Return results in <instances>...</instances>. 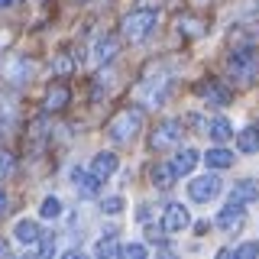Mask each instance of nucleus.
Returning a JSON list of instances; mask_svg holds the SVG:
<instances>
[{
    "mask_svg": "<svg viewBox=\"0 0 259 259\" xmlns=\"http://www.w3.org/2000/svg\"><path fill=\"white\" fill-rule=\"evenodd\" d=\"M4 126H7V123H4V117H0V140H4Z\"/></svg>",
    "mask_w": 259,
    "mask_h": 259,
    "instance_id": "nucleus-35",
    "label": "nucleus"
},
{
    "mask_svg": "<svg viewBox=\"0 0 259 259\" xmlns=\"http://www.w3.org/2000/svg\"><path fill=\"white\" fill-rule=\"evenodd\" d=\"M178 32H182L185 39H201L207 32V23L201 20V16H194V13H182L178 16Z\"/></svg>",
    "mask_w": 259,
    "mask_h": 259,
    "instance_id": "nucleus-19",
    "label": "nucleus"
},
{
    "mask_svg": "<svg viewBox=\"0 0 259 259\" xmlns=\"http://www.w3.org/2000/svg\"><path fill=\"white\" fill-rule=\"evenodd\" d=\"M62 214H65V207H62V201L55 198V194L42 198V204H39V217H46V221H59Z\"/></svg>",
    "mask_w": 259,
    "mask_h": 259,
    "instance_id": "nucleus-24",
    "label": "nucleus"
},
{
    "mask_svg": "<svg viewBox=\"0 0 259 259\" xmlns=\"http://www.w3.org/2000/svg\"><path fill=\"white\" fill-rule=\"evenodd\" d=\"M198 162H201V152H198V149H191V146H185V149H178V152H175L172 168H175V175H191Z\"/></svg>",
    "mask_w": 259,
    "mask_h": 259,
    "instance_id": "nucleus-18",
    "label": "nucleus"
},
{
    "mask_svg": "<svg viewBox=\"0 0 259 259\" xmlns=\"http://www.w3.org/2000/svg\"><path fill=\"white\" fill-rule=\"evenodd\" d=\"M7 253H10V243H7V240H0V256H7Z\"/></svg>",
    "mask_w": 259,
    "mask_h": 259,
    "instance_id": "nucleus-32",
    "label": "nucleus"
},
{
    "mask_svg": "<svg viewBox=\"0 0 259 259\" xmlns=\"http://www.w3.org/2000/svg\"><path fill=\"white\" fill-rule=\"evenodd\" d=\"M178 143H182V120H162V123H156V130L149 133V146L156 152L175 149Z\"/></svg>",
    "mask_w": 259,
    "mask_h": 259,
    "instance_id": "nucleus-5",
    "label": "nucleus"
},
{
    "mask_svg": "<svg viewBox=\"0 0 259 259\" xmlns=\"http://www.w3.org/2000/svg\"><path fill=\"white\" fill-rule=\"evenodd\" d=\"M156 26H159V13L152 7H136L120 20V32H123L126 42H146L156 32Z\"/></svg>",
    "mask_w": 259,
    "mask_h": 259,
    "instance_id": "nucleus-1",
    "label": "nucleus"
},
{
    "mask_svg": "<svg viewBox=\"0 0 259 259\" xmlns=\"http://www.w3.org/2000/svg\"><path fill=\"white\" fill-rule=\"evenodd\" d=\"M221 188H224V182L217 175H198L188 182V198L198 201V204H207V201H214L221 194Z\"/></svg>",
    "mask_w": 259,
    "mask_h": 259,
    "instance_id": "nucleus-6",
    "label": "nucleus"
},
{
    "mask_svg": "<svg viewBox=\"0 0 259 259\" xmlns=\"http://www.w3.org/2000/svg\"><path fill=\"white\" fill-rule=\"evenodd\" d=\"M71 68H75V65H71L68 52H59V59H55V71H59V75H68Z\"/></svg>",
    "mask_w": 259,
    "mask_h": 259,
    "instance_id": "nucleus-31",
    "label": "nucleus"
},
{
    "mask_svg": "<svg viewBox=\"0 0 259 259\" xmlns=\"http://www.w3.org/2000/svg\"><path fill=\"white\" fill-rule=\"evenodd\" d=\"M201 159L207 162V168H230V165H233V159H237V156H233L230 149H224V146H214V149H207V152H204Z\"/></svg>",
    "mask_w": 259,
    "mask_h": 259,
    "instance_id": "nucleus-22",
    "label": "nucleus"
},
{
    "mask_svg": "<svg viewBox=\"0 0 259 259\" xmlns=\"http://www.w3.org/2000/svg\"><path fill=\"white\" fill-rule=\"evenodd\" d=\"M16 0H0V10H7V7H13Z\"/></svg>",
    "mask_w": 259,
    "mask_h": 259,
    "instance_id": "nucleus-34",
    "label": "nucleus"
},
{
    "mask_svg": "<svg viewBox=\"0 0 259 259\" xmlns=\"http://www.w3.org/2000/svg\"><path fill=\"white\" fill-rule=\"evenodd\" d=\"M140 130H143V110L123 107L107 120V140L123 146V143H133L136 136H140Z\"/></svg>",
    "mask_w": 259,
    "mask_h": 259,
    "instance_id": "nucleus-2",
    "label": "nucleus"
},
{
    "mask_svg": "<svg viewBox=\"0 0 259 259\" xmlns=\"http://www.w3.org/2000/svg\"><path fill=\"white\" fill-rule=\"evenodd\" d=\"M110 84H113V71H101V75H97V81H94V101H97L101 94H107Z\"/></svg>",
    "mask_w": 259,
    "mask_h": 259,
    "instance_id": "nucleus-25",
    "label": "nucleus"
},
{
    "mask_svg": "<svg viewBox=\"0 0 259 259\" xmlns=\"http://www.w3.org/2000/svg\"><path fill=\"white\" fill-rule=\"evenodd\" d=\"M81 4H84V0H81Z\"/></svg>",
    "mask_w": 259,
    "mask_h": 259,
    "instance_id": "nucleus-36",
    "label": "nucleus"
},
{
    "mask_svg": "<svg viewBox=\"0 0 259 259\" xmlns=\"http://www.w3.org/2000/svg\"><path fill=\"white\" fill-rule=\"evenodd\" d=\"M71 104V91H68V84H52L46 91V101H42V107L49 113H62L65 107Z\"/></svg>",
    "mask_w": 259,
    "mask_h": 259,
    "instance_id": "nucleus-15",
    "label": "nucleus"
},
{
    "mask_svg": "<svg viewBox=\"0 0 259 259\" xmlns=\"http://www.w3.org/2000/svg\"><path fill=\"white\" fill-rule=\"evenodd\" d=\"M39 237H42V230H39V224L32 221V217H20V221L13 224V240L20 243V246H29V249H36Z\"/></svg>",
    "mask_w": 259,
    "mask_h": 259,
    "instance_id": "nucleus-11",
    "label": "nucleus"
},
{
    "mask_svg": "<svg viewBox=\"0 0 259 259\" xmlns=\"http://www.w3.org/2000/svg\"><path fill=\"white\" fill-rule=\"evenodd\" d=\"M168 91H172V78H168L165 71L146 75L140 84H136V97H140V104H146V107H159V104L168 97Z\"/></svg>",
    "mask_w": 259,
    "mask_h": 259,
    "instance_id": "nucleus-4",
    "label": "nucleus"
},
{
    "mask_svg": "<svg viewBox=\"0 0 259 259\" xmlns=\"http://www.w3.org/2000/svg\"><path fill=\"white\" fill-rule=\"evenodd\" d=\"M233 256H237V259L259 256V243H243V246H237V249H233Z\"/></svg>",
    "mask_w": 259,
    "mask_h": 259,
    "instance_id": "nucleus-30",
    "label": "nucleus"
},
{
    "mask_svg": "<svg viewBox=\"0 0 259 259\" xmlns=\"http://www.w3.org/2000/svg\"><path fill=\"white\" fill-rule=\"evenodd\" d=\"M4 210H7V194L0 191V217H4Z\"/></svg>",
    "mask_w": 259,
    "mask_h": 259,
    "instance_id": "nucleus-33",
    "label": "nucleus"
},
{
    "mask_svg": "<svg viewBox=\"0 0 259 259\" xmlns=\"http://www.w3.org/2000/svg\"><path fill=\"white\" fill-rule=\"evenodd\" d=\"M243 221H246V207H243V204H230V201H227V207L217 214L214 224L221 227L224 233H233V230H240V227H243Z\"/></svg>",
    "mask_w": 259,
    "mask_h": 259,
    "instance_id": "nucleus-12",
    "label": "nucleus"
},
{
    "mask_svg": "<svg viewBox=\"0 0 259 259\" xmlns=\"http://www.w3.org/2000/svg\"><path fill=\"white\" fill-rule=\"evenodd\" d=\"M237 149L243 152V156H253V152H259V126H243L237 133Z\"/></svg>",
    "mask_w": 259,
    "mask_h": 259,
    "instance_id": "nucleus-21",
    "label": "nucleus"
},
{
    "mask_svg": "<svg viewBox=\"0 0 259 259\" xmlns=\"http://www.w3.org/2000/svg\"><path fill=\"white\" fill-rule=\"evenodd\" d=\"M117 168H120V159L113 156V152H97L91 159V172L101 178V182H107L110 175H117Z\"/></svg>",
    "mask_w": 259,
    "mask_h": 259,
    "instance_id": "nucleus-17",
    "label": "nucleus"
},
{
    "mask_svg": "<svg viewBox=\"0 0 259 259\" xmlns=\"http://www.w3.org/2000/svg\"><path fill=\"white\" fill-rule=\"evenodd\" d=\"M123 207H126L123 198H104V201H101V210H104V214H110V217H117Z\"/></svg>",
    "mask_w": 259,
    "mask_h": 259,
    "instance_id": "nucleus-28",
    "label": "nucleus"
},
{
    "mask_svg": "<svg viewBox=\"0 0 259 259\" xmlns=\"http://www.w3.org/2000/svg\"><path fill=\"white\" fill-rule=\"evenodd\" d=\"M117 52H120V42H117V36H113V32H104V36H97V39H94L91 59H94L97 65H110L113 59H117Z\"/></svg>",
    "mask_w": 259,
    "mask_h": 259,
    "instance_id": "nucleus-10",
    "label": "nucleus"
},
{
    "mask_svg": "<svg viewBox=\"0 0 259 259\" xmlns=\"http://www.w3.org/2000/svg\"><path fill=\"white\" fill-rule=\"evenodd\" d=\"M149 182H152V188H159V191H168V188H172V185L178 182L172 162H156V165L149 168Z\"/></svg>",
    "mask_w": 259,
    "mask_h": 259,
    "instance_id": "nucleus-14",
    "label": "nucleus"
},
{
    "mask_svg": "<svg viewBox=\"0 0 259 259\" xmlns=\"http://www.w3.org/2000/svg\"><path fill=\"white\" fill-rule=\"evenodd\" d=\"M94 256H101V259H113V256H120L117 233H104V237L94 243Z\"/></svg>",
    "mask_w": 259,
    "mask_h": 259,
    "instance_id": "nucleus-23",
    "label": "nucleus"
},
{
    "mask_svg": "<svg viewBox=\"0 0 259 259\" xmlns=\"http://www.w3.org/2000/svg\"><path fill=\"white\" fill-rule=\"evenodd\" d=\"M191 227V214H188V207L185 204H165V210H162V230L165 233H182V230H188Z\"/></svg>",
    "mask_w": 259,
    "mask_h": 259,
    "instance_id": "nucleus-7",
    "label": "nucleus"
},
{
    "mask_svg": "<svg viewBox=\"0 0 259 259\" xmlns=\"http://www.w3.org/2000/svg\"><path fill=\"white\" fill-rule=\"evenodd\" d=\"M36 249H39L42 256H52V253H55V237H52V233H49V237L42 233V237H39V243H36Z\"/></svg>",
    "mask_w": 259,
    "mask_h": 259,
    "instance_id": "nucleus-29",
    "label": "nucleus"
},
{
    "mask_svg": "<svg viewBox=\"0 0 259 259\" xmlns=\"http://www.w3.org/2000/svg\"><path fill=\"white\" fill-rule=\"evenodd\" d=\"M227 71H230V78L249 84V81L259 75V52H256V49H249V46L233 49V52L227 55Z\"/></svg>",
    "mask_w": 259,
    "mask_h": 259,
    "instance_id": "nucleus-3",
    "label": "nucleus"
},
{
    "mask_svg": "<svg viewBox=\"0 0 259 259\" xmlns=\"http://www.w3.org/2000/svg\"><path fill=\"white\" fill-rule=\"evenodd\" d=\"M13 165H16V159H13V152L10 149H4V146H0V178H7L13 172Z\"/></svg>",
    "mask_w": 259,
    "mask_h": 259,
    "instance_id": "nucleus-26",
    "label": "nucleus"
},
{
    "mask_svg": "<svg viewBox=\"0 0 259 259\" xmlns=\"http://www.w3.org/2000/svg\"><path fill=\"white\" fill-rule=\"evenodd\" d=\"M68 182H71V188H75L81 198H94V194L101 191V178H97L94 172H88V168H81V165H75L68 172Z\"/></svg>",
    "mask_w": 259,
    "mask_h": 259,
    "instance_id": "nucleus-8",
    "label": "nucleus"
},
{
    "mask_svg": "<svg viewBox=\"0 0 259 259\" xmlns=\"http://www.w3.org/2000/svg\"><path fill=\"white\" fill-rule=\"evenodd\" d=\"M230 204H256L259 201V182L256 178H240V182H233V188H230Z\"/></svg>",
    "mask_w": 259,
    "mask_h": 259,
    "instance_id": "nucleus-9",
    "label": "nucleus"
},
{
    "mask_svg": "<svg viewBox=\"0 0 259 259\" xmlns=\"http://www.w3.org/2000/svg\"><path fill=\"white\" fill-rule=\"evenodd\" d=\"M149 249L143 246V243H126V246H120V256H130V259H146Z\"/></svg>",
    "mask_w": 259,
    "mask_h": 259,
    "instance_id": "nucleus-27",
    "label": "nucleus"
},
{
    "mask_svg": "<svg viewBox=\"0 0 259 259\" xmlns=\"http://www.w3.org/2000/svg\"><path fill=\"white\" fill-rule=\"evenodd\" d=\"M36 75V62L32 59H13L10 65H7V78H10V84H26V81Z\"/></svg>",
    "mask_w": 259,
    "mask_h": 259,
    "instance_id": "nucleus-16",
    "label": "nucleus"
},
{
    "mask_svg": "<svg viewBox=\"0 0 259 259\" xmlns=\"http://www.w3.org/2000/svg\"><path fill=\"white\" fill-rule=\"evenodd\" d=\"M198 94L204 97L207 104H214V107H227V104H230V88H224L221 81H201L198 84Z\"/></svg>",
    "mask_w": 259,
    "mask_h": 259,
    "instance_id": "nucleus-13",
    "label": "nucleus"
},
{
    "mask_svg": "<svg viewBox=\"0 0 259 259\" xmlns=\"http://www.w3.org/2000/svg\"><path fill=\"white\" fill-rule=\"evenodd\" d=\"M204 130H207V136L214 143H227V140H233V123L227 117H210L207 123H204Z\"/></svg>",
    "mask_w": 259,
    "mask_h": 259,
    "instance_id": "nucleus-20",
    "label": "nucleus"
}]
</instances>
